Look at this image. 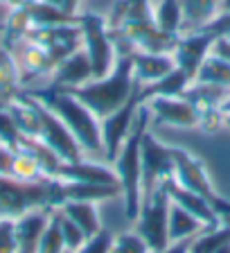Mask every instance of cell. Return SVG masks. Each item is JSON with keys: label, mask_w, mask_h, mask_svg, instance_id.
Segmentation results:
<instances>
[{"label": "cell", "mask_w": 230, "mask_h": 253, "mask_svg": "<svg viewBox=\"0 0 230 253\" xmlns=\"http://www.w3.org/2000/svg\"><path fill=\"white\" fill-rule=\"evenodd\" d=\"M68 204V183L57 176L21 181L0 174V219H18L30 211H59Z\"/></svg>", "instance_id": "6da1fadb"}, {"label": "cell", "mask_w": 230, "mask_h": 253, "mask_svg": "<svg viewBox=\"0 0 230 253\" xmlns=\"http://www.w3.org/2000/svg\"><path fill=\"white\" fill-rule=\"evenodd\" d=\"M152 122V113L149 106L142 102L138 106L136 120L131 126L129 138L124 140V145L120 147L117 156L113 158V169L117 174V183H120V197L124 201V215L126 219L136 221L140 215V206H142V156H140V147H142V136L149 129Z\"/></svg>", "instance_id": "7a4b0ae2"}, {"label": "cell", "mask_w": 230, "mask_h": 253, "mask_svg": "<svg viewBox=\"0 0 230 253\" xmlns=\"http://www.w3.org/2000/svg\"><path fill=\"white\" fill-rule=\"evenodd\" d=\"M138 86L140 84L133 77L131 50L129 47H124V50L117 47V61H115L113 70L106 77L90 79L84 86L70 88V93L77 95L79 100L102 120L104 116H109L115 109H120L122 104H126L136 95Z\"/></svg>", "instance_id": "3957f363"}, {"label": "cell", "mask_w": 230, "mask_h": 253, "mask_svg": "<svg viewBox=\"0 0 230 253\" xmlns=\"http://www.w3.org/2000/svg\"><path fill=\"white\" fill-rule=\"evenodd\" d=\"M30 95H34L38 102H43L47 109L61 118V122L77 138L79 147L84 152H102V122L77 95H73L68 88H59L52 84L47 88L30 90Z\"/></svg>", "instance_id": "277c9868"}, {"label": "cell", "mask_w": 230, "mask_h": 253, "mask_svg": "<svg viewBox=\"0 0 230 253\" xmlns=\"http://www.w3.org/2000/svg\"><path fill=\"white\" fill-rule=\"evenodd\" d=\"M169 152H172V163H174L172 179L178 185H183V188L201 195L203 199H208V204L212 206V211L217 212V217L221 221H230V201L224 199L215 190L203 161L196 154L188 152L185 147H172L169 145Z\"/></svg>", "instance_id": "5b68a950"}, {"label": "cell", "mask_w": 230, "mask_h": 253, "mask_svg": "<svg viewBox=\"0 0 230 253\" xmlns=\"http://www.w3.org/2000/svg\"><path fill=\"white\" fill-rule=\"evenodd\" d=\"M81 27V47L86 50L93 68V79L106 77L117 61V45L109 30V21L95 11L79 14Z\"/></svg>", "instance_id": "8992f818"}, {"label": "cell", "mask_w": 230, "mask_h": 253, "mask_svg": "<svg viewBox=\"0 0 230 253\" xmlns=\"http://www.w3.org/2000/svg\"><path fill=\"white\" fill-rule=\"evenodd\" d=\"M169 199L165 183L152 192V197L142 201L140 215L136 219V233L142 237L152 253H160L169 247Z\"/></svg>", "instance_id": "52a82bcc"}, {"label": "cell", "mask_w": 230, "mask_h": 253, "mask_svg": "<svg viewBox=\"0 0 230 253\" xmlns=\"http://www.w3.org/2000/svg\"><path fill=\"white\" fill-rule=\"evenodd\" d=\"M142 201L152 197L156 188H160L167 179H172L174 163H172V152L169 145L160 142L149 129L142 136Z\"/></svg>", "instance_id": "ba28073f"}, {"label": "cell", "mask_w": 230, "mask_h": 253, "mask_svg": "<svg viewBox=\"0 0 230 253\" xmlns=\"http://www.w3.org/2000/svg\"><path fill=\"white\" fill-rule=\"evenodd\" d=\"M140 88V86H138ZM140 97H138V90L136 95L131 97L126 104H122L120 109H115L113 113L102 118V152H104L106 161L113 163V158L117 156L120 147L124 145V140L129 138L131 133V126H133V120H136V113H138V106H140Z\"/></svg>", "instance_id": "9c48e42d"}, {"label": "cell", "mask_w": 230, "mask_h": 253, "mask_svg": "<svg viewBox=\"0 0 230 253\" xmlns=\"http://www.w3.org/2000/svg\"><path fill=\"white\" fill-rule=\"evenodd\" d=\"M25 41L38 43L41 47H45L50 57H52L54 66H57L59 61H63L68 54L77 52L81 47V27H79V23L54 27H32Z\"/></svg>", "instance_id": "30bf717a"}, {"label": "cell", "mask_w": 230, "mask_h": 253, "mask_svg": "<svg viewBox=\"0 0 230 253\" xmlns=\"http://www.w3.org/2000/svg\"><path fill=\"white\" fill-rule=\"evenodd\" d=\"M156 125L192 129L199 125V109L185 95H158L145 102Z\"/></svg>", "instance_id": "8fae6325"}, {"label": "cell", "mask_w": 230, "mask_h": 253, "mask_svg": "<svg viewBox=\"0 0 230 253\" xmlns=\"http://www.w3.org/2000/svg\"><path fill=\"white\" fill-rule=\"evenodd\" d=\"M217 39L205 30H194L178 34L176 45L172 50V57L176 61V68H181L190 79L194 82L196 73H199L203 59L212 52Z\"/></svg>", "instance_id": "7c38bea8"}, {"label": "cell", "mask_w": 230, "mask_h": 253, "mask_svg": "<svg viewBox=\"0 0 230 253\" xmlns=\"http://www.w3.org/2000/svg\"><path fill=\"white\" fill-rule=\"evenodd\" d=\"M38 138L61 158L63 163H73V161L84 158V149L79 147L77 138L61 122V118L54 111L47 109L43 102H41V133H38Z\"/></svg>", "instance_id": "4fadbf2b"}, {"label": "cell", "mask_w": 230, "mask_h": 253, "mask_svg": "<svg viewBox=\"0 0 230 253\" xmlns=\"http://www.w3.org/2000/svg\"><path fill=\"white\" fill-rule=\"evenodd\" d=\"M52 86H59V88H77V86H84L86 82L93 79V68H90V59L86 54L84 47H79L77 52L68 54V57L59 61L54 66V70L50 73Z\"/></svg>", "instance_id": "5bb4252c"}, {"label": "cell", "mask_w": 230, "mask_h": 253, "mask_svg": "<svg viewBox=\"0 0 230 253\" xmlns=\"http://www.w3.org/2000/svg\"><path fill=\"white\" fill-rule=\"evenodd\" d=\"M57 179L70 181V183H90V185H120L117 174L113 168L93 163V161H73V163H61L57 172Z\"/></svg>", "instance_id": "9a60e30c"}, {"label": "cell", "mask_w": 230, "mask_h": 253, "mask_svg": "<svg viewBox=\"0 0 230 253\" xmlns=\"http://www.w3.org/2000/svg\"><path fill=\"white\" fill-rule=\"evenodd\" d=\"M131 63H133V77L140 86L153 84L160 77L169 75L176 68L172 52H147V50H131Z\"/></svg>", "instance_id": "2e32d148"}, {"label": "cell", "mask_w": 230, "mask_h": 253, "mask_svg": "<svg viewBox=\"0 0 230 253\" xmlns=\"http://www.w3.org/2000/svg\"><path fill=\"white\" fill-rule=\"evenodd\" d=\"M52 212L54 211L38 208V211H30L23 217L14 219V235H16V249H18V253H37L38 240H41Z\"/></svg>", "instance_id": "e0dca14e"}, {"label": "cell", "mask_w": 230, "mask_h": 253, "mask_svg": "<svg viewBox=\"0 0 230 253\" xmlns=\"http://www.w3.org/2000/svg\"><path fill=\"white\" fill-rule=\"evenodd\" d=\"M9 116L14 118L21 136L38 138L41 133V102L30 93H18L7 106Z\"/></svg>", "instance_id": "ac0fdd59"}, {"label": "cell", "mask_w": 230, "mask_h": 253, "mask_svg": "<svg viewBox=\"0 0 230 253\" xmlns=\"http://www.w3.org/2000/svg\"><path fill=\"white\" fill-rule=\"evenodd\" d=\"M165 190H167L169 199H172L174 204L183 206L185 211L192 212L203 226H215V224L221 221L219 217H217V212L212 211V206L208 204V199H203L201 195H196V192H192V190L183 188V185H178L174 179L165 181Z\"/></svg>", "instance_id": "d6986e66"}, {"label": "cell", "mask_w": 230, "mask_h": 253, "mask_svg": "<svg viewBox=\"0 0 230 253\" xmlns=\"http://www.w3.org/2000/svg\"><path fill=\"white\" fill-rule=\"evenodd\" d=\"M178 2L183 14V32L203 30L215 16L221 14V0H178Z\"/></svg>", "instance_id": "ffe728a7"}, {"label": "cell", "mask_w": 230, "mask_h": 253, "mask_svg": "<svg viewBox=\"0 0 230 253\" xmlns=\"http://www.w3.org/2000/svg\"><path fill=\"white\" fill-rule=\"evenodd\" d=\"M21 82V70H18L16 59L11 57V50L0 43V109H7L9 102L21 93L18 90Z\"/></svg>", "instance_id": "44dd1931"}, {"label": "cell", "mask_w": 230, "mask_h": 253, "mask_svg": "<svg viewBox=\"0 0 230 253\" xmlns=\"http://www.w3.org/2000/svg\"><path fill=\"white\" fill-rule=\"evenodd\" d=\"M59 211L66 217L77 224L81 231L86 233V237H93L102 231V219H100V211H97V204L95 201H68L63 204Z\"/></svg>", "instance_id": "7402d4cb"}, {"label": "cell", "mask_w": 230, "mask_h": 253, "mask_svg": "<svg viewBox=\"0 0 230 253\" xmlns=\"http://www.w3.org/2000/svg\"><path fill=\"white\" fill-rule=\"evenodd\" d=\"M190 84H192V79L181 68H174L169 75L160 77L153 84L140 86L138 88V97H140V102H147V100H152V97H158V95H183Z\"/></svg>", "instance_id": "603a6c76"}, {"label": "cell", "mask_w": 230, "mask_h": 253, "mask_svg": "<svg viewBox=\"0 0 230 253\" xmlns=\"http://www.w3.org/2000/svg\"><path fill=\"white\" fill-rule=\"evenodd\" d=\"M194 82L210 84V86H221V88L230 90V59H226L224 54L212 50V52L203 59Z\"/></svg>", "instance_id": "cb8c5ba5"}, {"label": "cell", "mask_w": 230, "mask_h": 253, "mask_svg": "<svg viewBox=\"0 0 230 253\" xmlns=\"http://www.w3.org/2000/svg\"><path fill=\"white\" fill-rule=\"evenodd\" d=\"M27 11H30V18H32V27H54V25L79 23V14L73 16L68 11H63L61 7L43 2V0L27 2Z\"/></svg>", "instance_id": "d4e9b609"}, {"label": "cell", "mask_w": 230, "mask_h": 253, "mask_svg": "<svg viewBox=\"0 0 230 253\" xmlns=\"http://www.w3.org/2000/svg\"><path fill=\"white\" fill-rule=\"evenodd\" d=\"M30 30H32V18H30V11H27V5L11 7L9 16H7V21H5V27L0 32V43L11 50L16 43L25 41Z\"/></svg>", "instance_id": "484cf974"}, {"label": "cell", "mask_w": 230, "mask_h": 253, "mask_svg": "<svg viewBox=\"0 0 230 253\" xmlns=\"http://www.w3.org/2000/svg\"><path fill=\"white\" fill-rule=\"evenodd\" d=\"M201 228H205V226L192 212H188L183 206H178L172 201V206H169V240L172 242L196 235Z\"/></svg>", "instance_id": "4316f807"}, {"label": "cell", "mask_w": 230, "mask_h": 253, "mask_svg": "<svg viewBox=\"0 0 230 253\" xmlns=\"http://www.w3.org/2000/svg\"><path fill=\"white\" fill-rule=\"evenodd\" d=\"M23 68L32 77L50 75L54 70V61L45 47H41L38 43L25 41V45H23Z\"/></svg>", "instance_id": "83f0119b"}, {"label": "cell", "mask_w": 230, "mask_h": 253, "mask_svg": "<svg viewBox=\"0 0 230 253\" xmlns=\"http://www.w3.org/2000/svg\"><path fill=\"white\" fill-rule=\"evenodd\" d=\"M153 21L167 34H181L183 32V14L178 0H158L153 7Z\"/></svg>", "instance_id": "f1b7e54d"}, {"label": "cell", "mask_w": 230, "mask_h": 253, "mask_svg": "<svg viewBox=\"0 0 230 253\" xmlns=\"http://www.w3.org/2000/svg\"><path fill=\"white\" fill-rule=\"evenodd\" d=\"M11 176L21 181H34L45 176L41 165L37 163V158L25 149H14V161H11Z\"/></svg>", "instance_id": "f546056e"}, {"label": "cell", "mask_w": 230, "mask_h": 253, "mask_svg": "<svg viewBox=\"0 0 230 253\" xmlns=\"http://www.w3.org/2000/svg\"><path fill=\"white\" fill-rule=\"evenodd\" d=\"M63 251H66V244H63L61 226H59V211H54L50 221H47L45 231H43L41 240H38L37 253H63Z\"/></svg>", "instance_id": "4dcf8cb0"}, {"label": "cell", "mask_w": 230, "mask_h": 253, "mask_svg": "<svg viewBox=\"0 0 230 253\" xmlns=\"http://www.w3.org/2000/svg\"><path fill=\"white\" fill-rule=\"evenodd\" d=\"M59 226H61V235H63V244H66V249L68 251H77L81 244L88 240L86 237V233L81 231V228L75 224L70 217H66L61 211H59Z\"/></svg>", "instance_id": "1f68e13d"}, {"label": "cell", "mask_w": 230, "mask_h": 253, "mask_svg": "<svg viewBox=\"0 0 230 253\" xmlns=\"http://www.w3.org/2000/svg\"><path fill=\"white\" fill-rule=\"evenodd\" d=\"M111 253H152V251H149L147 242L136 231H131V233H122V235L113 237Z\"/></svg>", "instance_id": "d6a6232c"}, {"label": "cell", "mask_w": 230, "mask_h": 253, "mask_svg": "<svg viewBox=\"0 0 230 253\" xmlns=\"http://www.w3.org/2000/svg\"><path fill=\"white\" fill-rule=\"evenodd\" d=\"M21 131H18V126H16L14 118L9 116V111L7 109H0V142L9 149H16L18 147V142H21Z\"/></svg>", "instance_id": "836d02e7"}, {"label": "cell", "mask_w": 230, "mask_h": 253, "mask_svg": "<svg viewBox=\"0 0 230 253\" xmlns=\"http://www.w3.org/2000/svg\"><path fill=\"white\" fill-rule=\"evenodd\" d=\"M113 233L106 231V228H102L97 235L88 237L81 247L77 249L75 253H111V247H113Z\"/></svg>", "instance_id": "e575fe53"}, {"label": "cell", "mask_w": 230, "mask_h": 253, "mask_svg": "<svg viewBox=\"0 0 230 253\" xmlns=\"http://www.w3.org/2000/svg\"><path fill=\"white\" fill-rule=\"evenodd\" d=\"M196 126L205 133H215V131H219V129H224V116H221L219 106L199 109V125Z\"/></svg>", "instance_id": "d590c367"}, {"label": "cell", "mask_w": 230, "mask_h": 253, "mask_svg": "<svg viewBox=\"0 0 230 253\" xmlns=\"http://www.w3.org/2000/svg\"><path fill=\"white\" fill-rule=\"evenodd\" d=\"M0 253H18L14 235V219H0Z\"/></svg>", "instance_id": "8d00e7d4"}, {"label": "cell", "mask_w": 230, "mask_h": 253, "mask_svg": "<svg viewBox=\"0 0 230 253\" xmlns=\"http://www.w3.org/2000/svg\"><path fill=\"white\" fill-rule=\"evenodd\" d=\"M11 161H14V149L0 145V174H9L11 176Z\"/></svg>", "instance_id": "74e56055"}, {"label": "cell", "mask_w": 230, "mask_h": 253, "mask_svg": "<svg viewBox=\"0 0 230 253\" xmlns=\"http://www.w3.org/2000/svg\"><path fill=\"white\" fill-rule=\"evenodd\" d=\"M194 237L196 235L183 237V240H176V242H169V247L165 249V251H160V253H190V247H192Z\"/></svg>", "instance_id": "f35d334b"}, {"label": "cell", "mask_w": 230, "mask_h": 253, "mask_svg": "<svg viewBox=\"0 0 230 253\" xmlns=\"http://www.w3.org/2000/svg\"><path fill=\"white\" fill-rule=\"evenodd\" d=\"M219 111H221V116H224V126L230 129V93L226 95V100L219 104Z\"/></svg>", "instance_id": "ab89813d"}, {"label": "cell", "mask_w": 230, "mask_h": 253, "mask_svg": "<svg viewBox=\"0 0 230 253\" xmlns=\"http://www.w3.org/2000/svg\"><path fill=\"white\" fill-rule=\"evenodd\" d=\"M212 50H215V52H219V54H224L226 59H230V41H228V39H217Z\"/></svg>", "instance_id": "60d3db41"}, {"label": "cell", "mask_w": 230, "mask_h": 253, "mask_svg": "<svg viewBox=\"0 0 230 253\" xmlns=\"http://www.w3.org/2000/svg\"><path fill=\"white\" fill-rule=\"evenodd\" d=\"M77 7H79V0H63L61 9H63V11H68V14H73V16H77V14H79Z\"/></svg>", "instance_id": "b9f144b4"}, {"label": "cell", "mask_w": 230, "mask_h": 253, "mask_svg": "<svg viewBox=\"0 0 230 253\" xmlns=\"http://www.w3.org/2000/svg\"><path fill=\"white\" fill-rule=\"evenodd\" d=\"M0 2H7V5L16 7V5H27V2H32V0H0Z\"/></svg>", "instance_id": "7bdbcfd3"}, {"label": "cell", "mask_w": 230, "mask_h": 253, "mask_svg": "<svg viewBox=\"0 0 230 253\" xmlns=\"http://www.w3.org/2000/svg\"><path fill=\"white\" fill-rule=\"evenodd\" d=\"M221 11H224V14H230V0H221Z\"/></svg>", "instance_id": "ee69618b"}, {"label": "cell", "mask_w": 230, "mask_h": 253, "mask_svg": "<svg viewBox=\"0 0 230 253\" xmlns=\"http://www.w3.org/2000/svg\"><path fill=\"white\" fill-rule=\"evenodd\" d=\"M215 253H230V242H228V244H224L221 249H217Z\"/></svg>", "instance_id": "f6af8a7d"}, {"label": "cell", "mask_w": 230, "mask_h": 253, "mask_svg": "<svg viewBox=\"0 0 230 253\" xmlns=\"http://www.w3.org/2000/svg\"><path fill=\"white\" fill-rule=\"evenodd\" d=\"M43 2H50V5H57V7L63 5V0H43Z\"/></svg>", "instance_id": "bcb514c9"}, {"label": "cell", "mask_w": 230, "mask_h": 253, "mask_svg": "<svg viewBox=\"0 0 230 253\" xmlns=\"http://www.w3.org/2000/svg\"><path fill=\"white\" fill-rule=\"evenodd\" d=\"M63 253H75V251H68V249H66V251H63Z\"/></svg>", "instance_id": "7dc6e473"}, {"label": "cell", "mask_w": 230, "mask_h": 253, "mask_svg": "<svg viewBox=\"0 0 230 253\" xmlns=\"http://www.w3.org/2000/svg\"><path fill=\"white\" fill-rule=\"evenodd\" d=\"M0 145H2V142H0Z\"/></svg>", "instance_id": "c3c4849f"}]
</instances>
